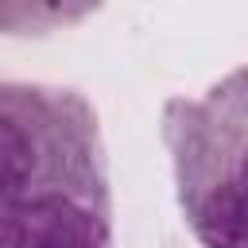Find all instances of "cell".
Here are the masks:
<instances>
[{"mask_svg":"<svg viewBox=\"0 0 248 248\" xmlns=\"http://www.w3.org/2000/svg\"><path fill=\"white\" fill-rule=\"evenodd\" d=\"M0 143L4 248H112L105 143L78 89L4 81Z\"/></svg>","mask_w":248,"mask_h":248,"instance_id":"6da1fadb","label":"cell"},{"mask_svg":"<svg viewBox=\"0 0 248 248\" xmlns=\"http://www.w3.org/2000/svg\"><path fill=\"white\" fill-rule=\"evenodd\" d=\"M178 209L202 248H248V62L163 105Z\"/></svg>","mask_w":248,"mask_h":248,"instance_id":"7a4b0ae2","label":"cell"},{"mask_svg":"<svg viewBox=\"0 0 248 248\" xmlns=\"http://www.w3.org/2000/svg\"><path fill=\"white\" fill-rule=\"evenodd\" d=\"M105 0H0V31L12 39H39L62 27L81 23Z\"/></svg>","mask_w":248,"mask_h":248,"instance_id":"3957f363","label":"cell"}]
</instances>
